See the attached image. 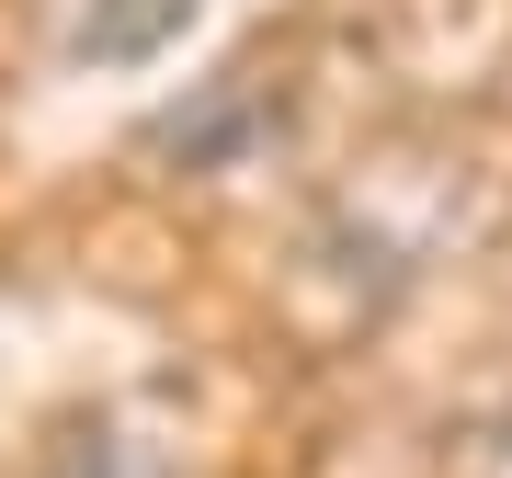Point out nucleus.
Here are the masks:
<instances>
[{
    "instance_id": "f257e3e1",
    "label": "nucleus",
    "mask_w": 512,
    "mask_h": 478,
    "mask_svg": "<svg viewBox=\"0 0 512 478\" xmlns=\"http://www.w3.org/2000/svg\"><path fill=\"white\" fill-rule=\"evenodd\" d=\"M46 478H194V456H183L171 433L126 422V410H103V422H80V433L46 456Z\"/></svg>"
},
{
    "instance_id": "f03ea898",
    "label": "nucleus",
    "mask_w": 512,
    "mask_h": 478,
    "mask_svg": "<svg viewBox=\"0 0 512 478\" xmlns=\"http://www.w3.org/2000/svg\"><path fill=\"white\" fill-rule=\"evenodd\" d=\"M478 478H512V422L490 433V456H478Z\"/></svg>"
}]
</instances>
